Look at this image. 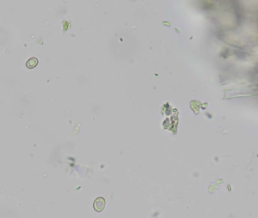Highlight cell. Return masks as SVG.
I'll list each match as a JSON object with an SVG mask.
<instances>
[{
	"mask_svg": "<svg viewBox=\"0 0 258 218\" xmlns=\"http://www.w3.org/2000/svg\"><path fill=\"white\" fill-rule=\"evenodd\" d=\"M37 64H38V59L35 57H33L28 59V61H27V63H26V65H27V67H28V68H33V67H36Z\"/></svg>",
	"mask_w": 258,
	"mask_h": 218,
	"instance_id": "7a4b0ae2",
	"label": "cell"
},
{
	"mask_svg": "<svg viewBox=\"0 0 258 218\" xmlns=\"http://www.w3.org/2000/svg\"><path fill=\"white\" fill-rule=\"evenodd\" d=\"M105 199L103 198H98L94 202V208L96 211H102V210L105 208Z\"/></svg>",
	"mask_w": 258,
	"mask_h": 218,
	"instance_id": "6da1fadb",
	"label": "cell"
}]
</instances>
